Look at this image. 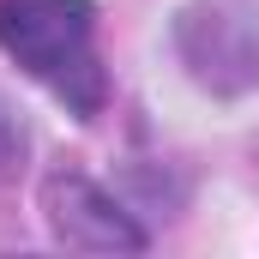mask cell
Here are the masks:
<instances>
[{
  "mask_svg": "<svg viewBox=\"0 0 259 259\" xmlns=\"http://www.w3.org/2000/svg\"><path fill=\"white\" fill-rule=\"evenodd\" d=\"M0 49L49 84L66 109L97 115L109 78L97 61V18L91 0H0Z\"/></svg>",
  "mask_w": 259,
  "mask_h": 259,
  "instance_id": "6da1fadb",
  "label": "cell"
},
{
  "mask_svg": "<svg viewBox=\"0 0 259 259\" xmlns=\"http://www.w3.org/2000/svg\"><path fill=\"white\" fill-rule=\"evenodd\" d=\"M49 217L66 241H84V247H139L145 241L121 217V205L91 181H55L49 187Z\"/></svg>",
  "mask_w": 259,
  "mask_h": 259,
  "instance_id": "7a4b0ae2",
  "label": "cell"
}]
</instances>
